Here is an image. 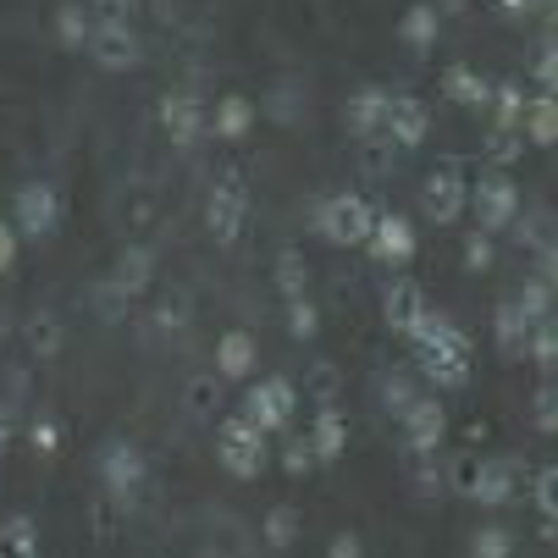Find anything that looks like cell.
Wrapping results in <instances>:
<instances>
[{
	"mask_svg": "<svg viewBox=\"0 0 558 558\" xmlns=\"http://www.w3.org/2000/svg\"><path fill=\"white\" fill-rule=\"evenodd\" d=\"M371 227H376V216H371L365 199H354V194H338V199L322 205V232L338 238V244H365Z\"/></svg>",
	"mask_w": 558,
	"mask_h": 558,
	"instance_id": "cell-1",
	"label": "cell"
},
{
	"mask_svg": "<svg viewBox=\"0 0 558 558\" xmlns=\"http://www.w3.org/2000/svg\"><path fill=\"white\" fill-rule=\"evenodd\" d=\"M221 459H227V470H232V475H255V470H260L266 448H260V426H255L250 415L221 426Z\"/></svg>",
	"mask_w": 558,
	"mask_h": 558,
	"instance_id": "cell-2",
	"label": "cell"
},
{
	"mask_svg": "<svg viewBox=\"0 0 558 558\" xmlns=\"http://www.w3.org/2000/svg\"><path fill=\"white\" fill-rule=\"evenodd\" d=\"M89 50H95V61L111 66V72L138 61V39H133V28H128V23H111V17H100V23L89 28Z\"/></svg>",
	"mask_w": 558,
	"mask_h": 558,
	"instance_id": "cell-3",
	"label": "cell"
},
{
	"mask_svg": "<svg viewBox=\"0 0 558 558\" xmlns=\"http://www.w3.org/2000/svg\"><path fill=\"white\" fill-rule=\"evenodd\" d=\"M56 216H61V205H56V189L50 183H23L17 189V232L45 238L56 227Z\"/></svg>",
	"mask_w": 558,
	"mask_h": 558,
	"instance_id": "cell-4",
	"label": "cell"
},
{
	"mask_svg": "<svg viewBox=\"0 0 558 558\" xmlns=\"http://www.w3.org/2000/svg\"><path fill=\"white\" fill-rule=\"evenodd\" d=\"M288 415H293V392H288V381H260V387L250 392V421H255L260 432L282 426Z\"/></svg>",
	"mask_w": 558,
	"mask_h": 558,
	"instance_id": "cell-5",
	"label": "cell"
},
{
	"mask_svg": "<svg viewBox=\"0 0 558 558\" xmlns=\"http://www.w3.org/2000/svg\"><path fill=\"white\" fill-rule=\"evenodd\" d=\"M210 232L221 238V244H232V238H238V227H244V189H238V183H221L216 194H210Z\"/></svg>",
	"mask_w": 558,
	"mask_h": 558,
	"instance_id": "cell-6",
	"label": "cell"
},
{
	"mask_svg": "<svg viewBox=\"0 0 558 558\" xmlns=\"http://www.w3.org/2000/svg\"><path fill=\"white\" fill-rule=\"evenodd\" d=\"M421 315H426V299H421L415 282H398V288L387 293V327H392V332H415Z\"/></svg>",
	"mask_w": 558,
	"mask_h": 558,
	"instance_id": "cell-7",
	"label": "cell"
},
{
	"mask_svg": "<svg viewBox=\"0 0 558 558\" xmlns=\"http://www.w3.org/2000/svg\"><path fill=\"white\" fill-rule=\"evenodd\" d=\"M371 250H376V260H410L415 238H410V227L398 221V216H381V221L371 227Z\"/></svg>",
	"mask_w": 558,
	"mask_h": 558,
	"instance_id": "cell-8",
	"label": "cell"
},
{
	"mask_svg": "<svg viewBox=\"0 0 558 558\" xmlns=\"http://www.w3.org/2000/svg\"><path fill=\"white\" fill-rule=\"evenodd\" d=\"M381 122H387V133H392L398 144H421V138H426V106H421V100H392Z\"/></svg>",
	"mask_w": 558,
	"mask_h": 558,
	"instance_id": "cell-9",
	"label": "cell"
},
{
	"mask_svg": "<svg viewBox=\"0 0 558 558\" xmlns=\"http://www.w3.org/2000/svg\"><path fill=\"white\" fill-rule=\"evenodd\" d=\"M0 558H39V531L28 514L0 520Z\"/></svg>",
	"mask_w": 558,
	"mask_h": 558,
	"instance_id": "cell-10",
	"label": "cell"
},
{
	"mask_svg": "<svg viewBox=\"0 0 558 558\" xmlns=\"http://www.w3.org/2000/svg\"><path fill=\"white\" fill-rule=\"evenodd\" d=\"M138 475H144V464H138V453L133 448H106V487L117 493V498H128L133 487H138Z\"/></svg>",
	"mask_w": 558,
	"mask_h": 558,
	"instance_id": "cell-11",
	"label": "cell"
},
{
	"mask_svg": "<svg viewBox=\"0 0 558 558\" xmlns=\"http://www.w3.org/2000/svg\"><path fill=\"white\" fill-rule=\"evenodd\" d=\"M514 205H520V194H514L504 178H493L482 194H475V210H482V221H487V227H504V221L514 216Z\"/></svg>",
	"mask_w": 558,
	"mask_h": 558,
	"instance_id": "cell-12",
	"label": "cell"
},
{
	"mask_svg": "<svg viewBox=\"0 0 558 558\" xmlns=\"http://www.w3.org/2000/svg\"><path fill=\"white\" fill-rule=\"evenodd\" d=\"M426 210H432V221H453V216L464 210V183H459L453 172H442V178H432V194H426Z\"/></svg>",
	"mask_w": 558,
	"mask_h": 558,
	"instance_id": "cell-13",
	"label": "cell"
},
{
	"mask_svg": "<svg viewBox=\"0 0 558 558\" xmlns=\"http://www.w3.org/2000/svg\"><path fill=\"white\" fill-rule=\"evenodd\" d=\"M161 122H167V133H172L178 144H194V133H199V106H194L189 95H172V100L161 106Z\"/></svg>",
	"mask_w": 558,
	"mask_h": 558,
	"instance_id": "cell-14",
	"label": "cell"
},
{
	"mask_svg": "<svg viewBox=\"0 0 558 558\" xmlns=\"http://www.w3.org/2000/svg\"><path fill=\"white\" fill-rule=\"evenodd\" d=\"M216 365H221V376H250V365H255V343H250L244 332H227L221 349H216Z\"/></svg>",
	"mask_w": 558,
	"mask_h": 558,
	"instance_id": "cell-15",
	"label": "cell"
},
{
	"mask_svg": "<svg viewBox=\"0 0 558 558\" xmlns=\"http://www.w3.org/2000/svg\"><path fill=\"white\" fill-rule=\"evenodd\" d=\"M410 442L426 453V448H437V437H442V410L437 404H410Z\"/></svg>",
	"mask_w": 558,
	"mask_h": 558,
	"instance_id": "cell-16",
	"label": "cell"
},
{
	"mask_svg": "<svg viewBox=\"0 0 558 558\" xmlns=\"http://www.w3.org/2000/svg\"><path fill=\"white\" fill-rule=\"evenodd\" d=\"M514 493V475L504 464H482V475H475V498L482 504H504Z\"/></svg>",
	"mask_w": 558,
	"mask_h": 558,
	"instance_id": "cell-17",
	"label": "cell"
},
{
	"mask_svg": "<svg viewBox=\"0 0 558 558\" xmlns=\"http://www.w3.org/2000/svg\"><path fill=\"white\" fill-rule=\"evenodd\" d=\"M89 12H77V7H61V17H56V34H61V45L66 50H77V45H89Z\"/></svg>",
	"mask_w": 558,
	"mask_h": 558,
	"instance_id": "cell-18",
	"label": "cell"
},
{
	"mask_svg": "<svg viewBox=\"0 0 558 558\" xmlns=\"http://www.w3.org/2000/svg\"><path fill=\"white\" fill-rule=\"evenodd\" d=\"M343 437H349V432H343V415L327 410L322 421H315V453H322V459H332V453L343 448Z\"/></svg>",
	"mask_w": 558,
	"mask_h": 558,
	"instance_id": "cell-19",
	"label": "cell"
},
{
	"mask_svg": "<svg viewBox=\"0 0 558 558\" xmlns=\"http://www.w3.org/2000/svg\"><path fill=\"white\" fill-rule=\"evenodd\" d=\"M520 338H525V310L504 304V310H498V343L514 354V349H520Z\"/></svg>",
	"mask_w": 558,
	"mask_h": 558,
	"instance_id": "cell-20",
	"label": "cell"
},
{
	"mask_svg": "<svg viewBox=\"0 0 558 558\" xmlns=\"http://www.w3.org/2000/svg\"><path fill=\"white\" fill-rule=\"evenodd\" d=\"M144 277H149V255H144V250H133V255L117 266V288H122V293H138V288H144Z\"/></svg>",
	"mask_w": 558,
	"mask_h": 558,
	"instance_id": "cell-21",
	"label": "cell"
},
{
	"mask_svg": "<svg viewBox=\"0 0 558 558\" xmlns=\"http://www.w3.org/2000/svg\"><path fill=\"white\" fill-rule=\"evenodd\" d=\"M448 89H453L464 106H482V100H487V84H482L475 72H448Z\"/></svg>",
	"mask_w": 558,
	"mask_h": 558,
	"instance_id": "cell-22",
	"label": "cell"
},
{
	"mask_svg": "<svg viewBox=\"0 0 558 558\" xmlns=\"http://www.w3.org/2000/svg\"><path fill=\"white\" fill-rule=\"evenodd\" d=\"M216 128H221L227 138H238V133L250 128V106H244V100H221V111H216Z\"/></svg>",
	"mask_w": 558,
	"mask_h": 558,
	"instance_id": "cell-23",
	"label": "cell"
},
{
	"mask_svg": "<svg viewBox=\"0 0 558 558\" xmlns=\"http://www.w3.org/2000/svg\"><path fill=\"white\" fill-rule=\"evenodd\" d=\"M349 117H354V128H360V133H371V128H376V122L387 117V100H381V95H360Z\"/></svg>",
	"mask_w": 558,
	"mask_h": 558,
	"instance_id": "cell-24",
	"label": "cell"
},
{
	"mask_svg": "<svg viewBox=\"0 0 558 558\" xmlns=\"http://www.w3.org/2000/svg\"><path fill=\"white\" fill-rule=\"evenodd\" d=\"M404 34L415 39V45H432V34H437V17L421 7V12H410V23H404Z\"/></svg>",
	"mask_w": 558,
	"mask_h": 558,
	"instance_id": "cell-25",
	"label": "cell"
},
{
	"mask_svg": "<svg viewBox=\"0 0 558 558\" xmlns=\"http://www.w3.org/2000/svg\"><path fill=\"white\" fill-rule=\"evenodd\" d=\"M475 558H509V536L504 531H482L475 536Z\"/></svg>",
	"mask_w": 558,
	"mask_h": 558,
	"instance_id": "cell-26",
	"label": "cell"
},
{
	"mask_svg": "<svg viewBox=\"0 0 558 558\" xmlns=\"http://www.w3.org/2000/svg\"><path fill=\"white\" fill-rule=\"evenodd\" d=\"M288 322H293V332H299V338H310V332H315V310H310L304 299H293V310H288Z\"/></svg>",
	"mask_w": 558,
	"mask_h": 558,
	"instance_id": "cell-27",
	"label": "cell"
},
{
	"mask_svg": "<svg viewBox=\"0 0 558 558\" xmlns=\"http://www.w3.org/2000/svg\"><path fill=\"white\" fill-rule=\"evenodd\" d=\"M277 277H282V288H288V293H299V288H304V266H299L293 255H282V266H277Z\"/></svg>",
	"mask_w": 558,
	"mask_h": 558,
	"instance_id": "cell-28",
	"label": "cell"
},
{
	"mask_svg": "<svg viewBox=\"0 0 558 558\" xmlns=\"http://www.w3.org/2000/svg\"><path fill=\"white\" fill-rule=\"evenodd\" d=\"M493 155H498V161H514V155H520V138H514L509 128H498V133H493Z\"/></svg>",
	"mask_w": 558,
	"mask_h": 558,
	"instance_id": "cell-29",
	"label": "cell"
},
{
	"mask_svg": "<svg viewBox=\"0 0 558 558\" xmlns=\"http://www.w3.org/2000/svg\"><path fill=\"white\" fill-rule=\"evenodd\" d=\"M12 260H17V232L0 221V271H12Z\"/></svg>",
	"mask_w": 558,
	"mask_h": 558,
	"instance_id": "cell-30",
	"label": "cell"
},
{
	"mask_svg": "<svg viewBox=\"0 0 558 558\" xmlns=\"http://www.w3.org/2000/svg\"><path fill=\"white\" fill-rule=\"evenodd\" d=\"M498 111H504V122H514V117L525 111V100H520V89H498Z\"/></svg>",
	"mask_w": 558,
	"mask_h": 558,
	"instance_id": "cell-31",
	"label": "cell"
},
{
	"mask_svg": "<svg viewBox=\"0 0 558 558\" xmlns=\"http://www.w3.org/2000/svg\"><path fill=\"white\" fill-rule=\"evenodd\" d=\"M34 327H39V332H34V338H39V349L50 354V349L61 343V332H56V322H50V315H39V322H34Z\"/></svg>",
	"mask_w": 558,
	"mask_h": 558,
	"instance_id": "cell-32",
	"label": "cell"
},
{
	"mask_svg": "<svg viewBox=\"0 0 558 558\" xmlns=\"http://www.w3.org/2000/svg\"><path fill=\"white\" fill-rule=\"evenodd\" d=\"M464 260H470V266H487V260H493V244H487V238H470Z\"/></svg>",
	"mask_w": 558,
	"mask_h": 558,
	"instance_id": "cell-33",
	"label": "cell"
},
{
	"mask_svg": "<svg viewBox=\"0 0 558 558\" xmlns=\"http://www.w3.org/2000/svg\"><path fill=\"white\" fill-rule=\"evenodd\" d=\"M138 7V0H100V12L111 17V23H128V12Z\"/></svg>",
	"mask_w": 558,
	"mask_h": 558,
	"instance_id": "cell-34",
	"label": "cell"
},
{
	"mask_svg": "<svg viewBox=\"0 0 558 558\" xmlns=\"http://www.w3.org/2000/svg\"><path fill=\"white\" fill-rule=\"evenodd\" d=\"M288 470H293V475H299V470H310V448H304V442H293V448H288Z\"/></svg>",
	"mask_w": 558,
	"mask_h": 558,
	"instance_id": "cell-35",
	"label": "cell"
},
{
	"mask_svg": "<svg viewBox=\"0 0 558 558\" xmlns=\"http://www.w3.org/2000/svg\"><path fill=\"white\" fill-rule=\"evenodd\" d=\"M293 536V514H271V542H288Z\"/></svg>",
	"mask_w": 558,
	"mask_h": 558,
	"instance_id": "cell-36",
	"label": "cell"
},
{
	"mask_svg": "<svg viewBox=\"0 0 558 558\" xmlns=\"http://www.w3.org/2000/svg\"><path fill=\"white\" fill-rule=\"evenodd\" d=\"M332 558H360V547H354V536H338V542H332Z\"/></svg>",
	"mask_w": 558,
	"mask_h": 558,
	"instance_id": "cell-37",
	"label": "cell"
},
{
	"mask_svg": "<svg viewBox=\"0 0 558 558\" xmlns=\"http://www.w3.org/2000/svg\"><path fill=\"white\" fill-rule=\"evenodd\" d=\"M7 437H12V421H7V410H0V448H7Z\"/></svg>",
	"mask_w": 558,
	"mask_h": 558,
	"instance_id": "cell-38",
	"label": "cell"
}]
</instances>
